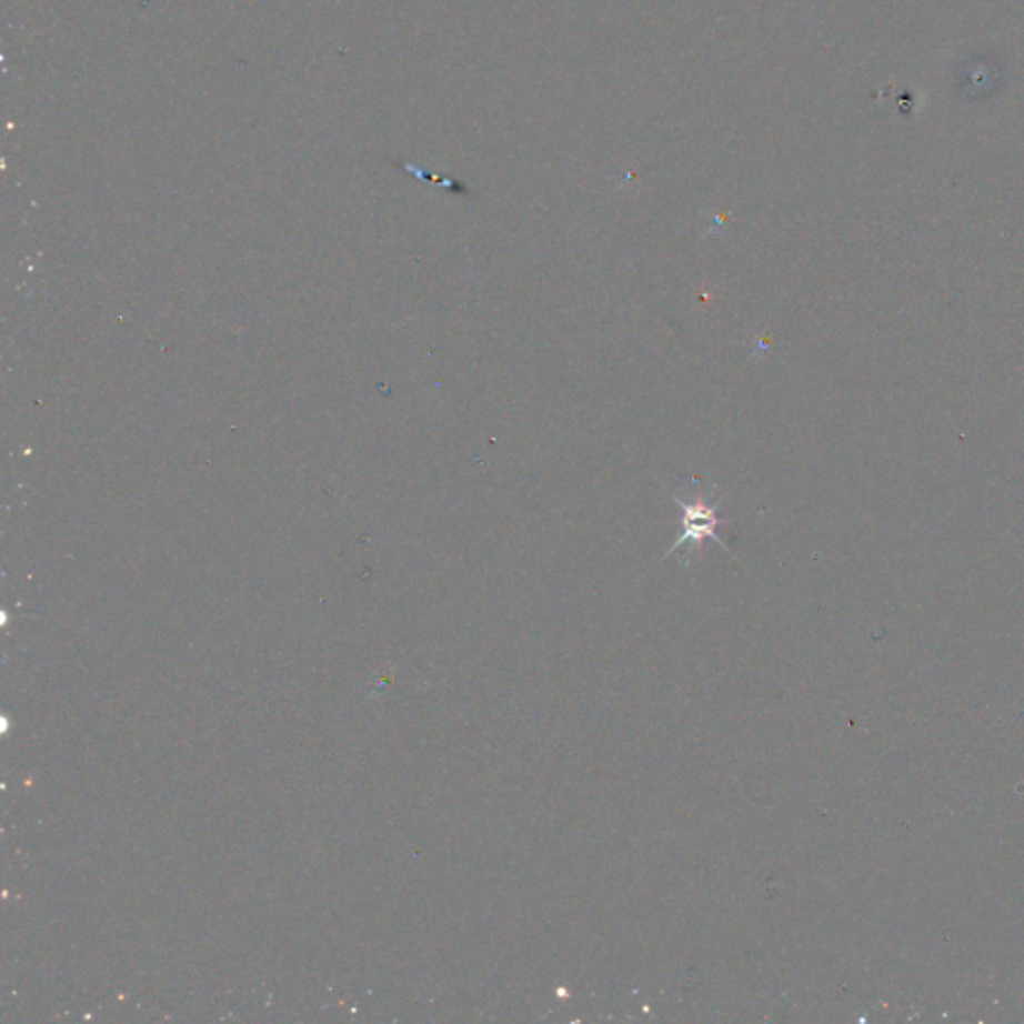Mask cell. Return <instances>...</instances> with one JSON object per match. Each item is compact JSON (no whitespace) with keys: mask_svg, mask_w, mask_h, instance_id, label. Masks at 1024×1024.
I'll use <instances>...</instances> for the list:
<instances>
[{"mask_svg":"<svg viewBox=\"0 0 1024 1024\" xmlns=\"http://www.w3.org/2000/svg\"><path fill=\"white\" fill-rule=\"evenodd\" d=\"M674 501L683 512V519H681L683 533H679L666 556L676 553L686 543H691V553L689 554H693L694 549L701 551L706 539H713L714 543L721 544L724 551H729V546L721 541V536H716V526L721 524V519L716 516L719 502L706 501L703 494H696L691 502L683 501L679 496H674Z\"/></svg>","mask_w":1024,"mask_h":1024,"instance_id":"cell-1","label":"cell"}]
</instances>
